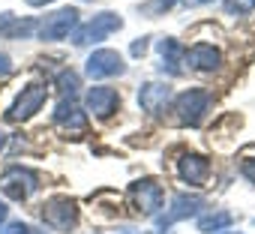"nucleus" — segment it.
I'll use <instances>...</instances> for the list:
<instances>
[{
    "label": "nucleus",
    "instance_id": "1",
    "mask_svg": "<svg viewBox=\"0 0 255 234\" xmlns=\"http://www.w3.org/2000/svg\"><path fill=\"white\" fill-rule=\"evenodd\" d=\"M120 27H123V18H120V15H114V12H99V15H93L87 24H81V27L72 30V42H75V45H93V42H102L105 36H111V33L120 30Z\"/></svg>",
    "mask_w": 255,
    "mask_h": 234
},
{
    "label": "nucleus",
    "instance_id": "2",
    "mask_svg": "<svg viewBox=\"0 0 255 234\" xmlns=\"http://www.w3.org/2000/svg\"><path fill=\"white\" fill-rule=\"evenodd\" d=\"M42 222L54 231H72L78 225V207L66 195H54L42 204Z\"/></svg>",
    "mask_w": 255,
    "mask_h": 234
},
{
    "label": "nucleus",
    "instance_id": "3",
    "mask_svg": "<svg viewBox=\"0 0 255 234\" xmlns=\"http://www.w3.org/2000/svg\"><path fill=\"white\" fill-rule=\"evenodd\" d=\"M0 189H3L12 201H24V198H30L39 189V177L30 168L12 165V168H6L3 174H0Z\"/></svg>",
    "mask_w": 255,
    "mask_h": 234
},
{
    "label": "nucleus",
    "instance_id": "4",
    "mask_svg": "<svg viewBox=\"0 0 255 234\" xmlns=\"http://www.w3.org/2000/svg\"><path fill=\"white\" fill-rule=\"evenodd\" d=\"M210 108V93L207 90H186L174 99V111H177V120L183 126H198L204 120V114Z\"/></svg>",
    "mask_w": 255,
    "mask_h": 234
},
{
    "label": "nucleus",
    "instance_id": "5",
    "mask_svg": "<svg viewBox=\"0 0 255 234\" xmlns=\"http://www.w3.org/2000/svg\"><path fill=\"white\" fill-rule=\"evenodd\" d=\"M75 27H78V9H57L36 24V33L42 42H57V39L69 36Z\"/></svg>",
    "mask_w": 255,
    "mask_h": 234
},
{
    "label": "nucleus",
    "instance_id": "6",
    "mask_svg": "<svg viewBox=\"0 0 255 234\" xmlns=\"http://www.w3.org/2000/svg\"><path fill=\"white\" fill-rule=\"evenodd\" d=\"M45 96H48L45 84H27L21 90V96L15 99V105L6 111V117H9V120H27V117H33L45 105Z\"/></svg>",
    "mask_w": 255,
    "mask_h": 234
},
{
    "label": "nucleus",
    "instance_id": "7",
    "mask_svg": "<svg viewBox=\"0 0 255 234\" xmlns=\"http://www.w3.org/2000/svg\"><path fill=\"white\" fill-rule=\"evenodd\" d=\"M126 66H123V57L111 48H99L87 57V75L90 78H111V75H123Z\"/></svg>",
    "mask_w": 255,
    "mask_h": 234
},
{
    "label": "nucleus",
    "instance_id": "8",
    "mask_svg": "<svg viewBox=\"0 0 255 234\" xmlns=\"http://www.w3.org/2000/svg\"><path fill=\"white\" fill-rule=\"evenodd\" d=\"M132 201L144 216H156L159 207H162V186L156 180H150V177L135 180L132 183Z\"/></svg>",
    "mask_w": 255,
    "mask_h": 234
},
{
    "label": "nucleus",
    "instance_id": "9",
    "mask_svg": "<svg viewBox=\"0 0 255 234\" xmlns=\"http://www.w3.org/2000/svg\"><path fill=\"white\" fill-rule=\"evenodd\" d=\"M201 207H204V201H201L198 195L180 192V195L171 198V207L159 216V228H168V225H174V222H180V219H186V216H195Z\"/></svg>",
    "mask_w": 255,
    "mask_h": 234
},
{
    "label": "nucleus",
    "instance_id": "10",
    "mask_svg": "<svg viewBox=\"0 0 255 234\" xmlns=\"http://www.w3.org/2000/svg\"><path fill=\"white\" fill-rule=\"evenodd\" d=\"M120 105V96L114 87H90L87 90V108L96 114V117H111Z\"/></svg>",
    "mask_w": 255,
    "mask_h": 234
},
{
    "label": "nucleus",
    "instance_id": "11",
    "mask_svg": "<svg viewBox=\"0 0 255 234\" xmlns=\"http://www.w3.org/2000/svg\"><path fill=\"white\" fill-rule=\"evenodd\" d=\"M183 60H186V66L189 69H198V72H213L216 66H219V51L213 48V45H204V42H198V45H192L189 51H183Z\"/></svg>",
    "mask_w": 255,
    "mask_h": 234
},
{
    "label": "nucleus",
    "instance_id": "12",
    "mask_svg": "<svg viewBox=\"0 0 255 234\" xmlns=\"http://www.w3.org/2000/svg\"><path fill=\"white\" fill-rule=\"evenodd\" d=\"M180 177L189 183V186H204L207 177H210V162L201 156V153H186L180 159Z\"/></svg>",
    "mask_w": 255,
    "mask_h": 234
},
{
    "label": "nucleus",
    "instance_id": "13",
    "mask_svg": "<svg viewBox=\"0 0 255 234\" xmlns=\"http://www.w3.org/2000/svg\"><path fill=\"white\" fill-rule=\"evenodd\" d=\"M168 99H171V87L168 84H144L138 90V102H141V108L147 114H159L168 105Z\"/></svg>",
    "mask_w": 255,
    "mask_h": 234
},
{
    "label": "nucleus",
    "instance_id": "14",
    "mask_svg": "<svg viewBox=\"0 0 255 234\" xmlns=\"http://www.w3.org/2000/svg\"><path fill=\"white\" fill-rule=\"evenodd\" d=\"M54 123H60V126H66L72 132H84L87 129V117H84V111L72 99H63L57 105V111H54Z\"/></svg>",
    "mask_w": 255,
    "mask_h": 234
},
{
    "label": "nucleus",
    "instance_id": "15",
    "mask_svg": "<svg viewBox=\"0 0 255 234\" xmlns=\"http://www.w3.org/2000/svg\"><path fill=\"white\" fill-rule=\"evenodd\" d=\"M159 54H162V72L168 69L171 75H177L180 72V60H183V45L177 42V39H162L159 42Z\"/></svg>",
    "mask_w": 255,
    "mask_h": 234
},
{
    "label": "nucleus",
    "instance_id": "16",
    "mask_svg": "<svg viewBox=\"0 0 255 234\" xmlns=\"http://www.w3.org/2000/svg\"><path fill=\"white\" fill-rule=\"evenodd\" d=\"M234 222V216L228 213V210H216V213H207V216H201L198 219V231H207V234H213V231H222V228H228Z\"/></svg>",
    "mask_w": 255,
    "mask_h": 234
},
{
    "label": "nucleus",
    "instance_id": "17",
    "mask_svg": "<svg viewBox=\"0 0 255 234\" xmlns=\"http://www.w3.org/2000/svg\"><path fill=\"white\" fill-rule=\"evenodd\" d=\"M57 90H60L63 99H72V96L78 93V75H75L72 69H63V72L57 75Z\"/></svg>",
    "mask_w": 255,
    "mask_h": 234
},
{
    "label": "nucleus",
    "instance_id": "18",
    "mask_svg": "<svg viewBox=\"0 0 255 234\" xmlns=\"http://www.w3.org/2000/svg\"><path fill=\"white\" fill-rule=\"evenodd\" d=\"M177 3H180V0H150V3L141 6V12H144L147 18H156V15H165L168 9H174Z\"/></svg>",
    "mask_w": 255,
    "mask_h": 234
},
{
    "label": "nucleus",
    "instance_id": "19",
    "mask_svg": "<svg viewBox=\"0 0 255 234\" xmlns=\"http://www.w3.org/2000/svg\"><path fill=\"white\" fill-rule=\"evenodd\" d=\"M255 9V0H228V12H237V15H246Z\"/></svg>",
    "mask_w": 255,
    "mask_h": 234
},
{
    "label": "nucleus",
    "instance_id": "20",
    "mask_svg": "<svg viewBox=\"0 0 255 234\" xmlns=\"http://www.w3.org/2000/svg\"><path fill=\"white\" fill-rule=\"evenodd\" d=\"M3 234H45V231H36V228L27 225V222H9Z\"/></svg>",
    "mask_w": 255,
    "mask_h": 234
},
{
    "label": "nucleus",
    "instance_id": "21",
    "mask_svg": "<svg viewBox=\"0 0 255 234\" xmlns=\"http://www.w3.org/2000/svg\"><path fill=\"white\" fill-rule=\"evenodd\" d=\"M243 177L255 183V159H246V162H243Z\"/></svg>",
    "mask_w": 255,
    "mask_h": 234
},
{
    "label": "nucleus",
    "instance_id": "22",
    "mask_svg": "<svg viewBox=\"0 0 255 234\" xmlns=\"http://www.w3.org/2000/svg\"><path fill=\"white\" fill-rule=\"evenodd\" d=\"M12 72V63H9V57L6 54H0V78H6Z\"/></svg>",
    "mask_w": 255,
    "mask_h": 234
},
{
    "label": "nucleus",
    "instance_id": "23",
    "mask_svg": "<svg viewBox=\"0 0 255 234\" xmlns=\"http://www.w3.org/2000/svg\"><path fill=\"white\" fill-rule=\"evenodd\" d=\"M12 24V15L9 12H0V36H6V27Z\"/></svg>",
    "mask_w": 255,
    "mask_h": 234
},
{
    "label": "nucleus",
    "instance_id": "24",
    "mask_svg": "<svg viewBox=\"0 0 255 234\" xmlns=\"http://www.w3.org/2000/svg\"><path fill=\"white\" fill-rule=\"evenodd\" d=\"M144 51H147V36H141L138 42H132V54H135V57H138V54H144Z\"/></svg>",
    "mask_w": 255,
    "mask_h": 234
},
{
    "label": "nucleus",
    "instance_id": "25",
    "mask_svg": "<svg viewBox=\"0 0 255 234\" xmlns=\"http://www.w3.org/2000/svg\"><path fill=\"white\" fill-rule=\"evenodd\" d=\"M6 213H9V207H6L3 201H0V225H3V222H6Z\"/></svg>",
    "mask_w": 255,
    "mask_h": 234
},
{
    "label": "nucleus",
    "instance_id": "26",
    "mask_svg": "<svg viewBox=\"0 0 255 234\" xmlns=\"http://www.w3.org/2000/svg\"><path fill=\"white\" fill-rule=\"evenodd\" d=\"M30 6H45V3H51V0H27Z\"/></svg>",
    "mask_w": 255,
    "mask_h": 234
},
{
    "label": "nucleus",
    "instance_id": "27",
    "mask_svg": "<svg viewBox=\"0 0 255 234\" xmlns=\"http://www.w3.org/2000/svg\"><path fill=\"white\" fill-rule=\"evenodd\" d=\"M3 144H6V132L0 129V150H3Z\"/></svg>",
    "mask_w": 255,
    "mask_h": 234
},
{
    "label": "nucleus",
    "instance_id": "28",
    "mask_svg": "<svg viewBox=\"0 0 255 234\" xmlns=\"http://www.w3.org/2000/svg\"><path fill=\"white\" fill-rule=\"evenodd\" d=\"M225 234H240V231H225Z\"/></svg>",
    "mask_w": 255,
    "mask_h": 234
},
{
    "label": "nucleus",
    "instance_id": "29",
    "mask_svg": "<svg viewBox=\"0 0 255 234\" xmlns=\"http://www.w3.org/2000/svg\"><path fill=\"white\" fill-rule=\"evenodd\" d=\"M198 3H210V0H198Z\"/></svg>",
    "mask_w": 255,
    "mask_h": 234
}]
</instances>
